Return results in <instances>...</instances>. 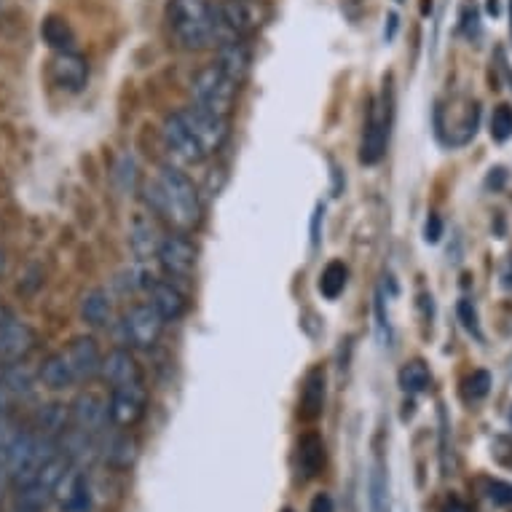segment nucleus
I'll return each mask as SVG.
<instances>
[{
  "instance_id": "obj_7",
  "label": "nucleus",
  "mask_w": 512,
  "mask_h": 512,
  "mask_svg": "<svg viewBox=\"0 0 512 512\" xmlns=\"http://www.w3.org/2000/svg\"><path fill=\"white\" fill-rule=\"evenodd\" d=\"M164 319L156 314L151 303H137L132 309L126 311L121 319V336H124L126 346H135V349H153L159 344L161 333H164Z\"/></svg>"
},
{
  "instance_id": "obj_24",
  "label": "nucleus",
  "mask_w": 512,
  "mask_h": 512,
  "mask_svg": "<svg viewBox=\"0 0 512 512\" xmlns=\"http://www.w3.org/2000/svg\"><path fill=\"white\" fill-rule=\"evenodd\" d=\"M38 378H41V384L51 392H65V389L76 387V378H73V370L65 362L62 352L49 354L46 360H43L41 370H38Z\"/></svg>"
},
{
  "instance_id": "obj_25",
  "label": "nucleus",
  "mask_w": 512,
  "mask_h": 512,
  "mask_svg": "<svg viewBox=\"0 0 512 512\" xmlns=\"http://www.w3.org/2000/svg\"><path fill=\"white\" fill-rule=\"evenodd\" d=\"M102 459H105V464H108L113 472L129 470V467L137 462V440L132 435L121 432V435H116L108 445H105Z\"/></svg>"
},
{
  "instance_id": "obj_44",
  "label": "nucleus",
  "mask_w": 512,
  "mask_h": 512,
  "mask_svg": "<svg viewBox=\"0 0 512 512\" xmlns=\"http://www.w3.org/2000/svg\"><path fill=\"white\" fill-rule=\"evenodd\" d=\"M400 3H403V0H400Z\"/></svg>"
},
{
  "instance_id": "obj_27",
  "label": "nucleus",
  "mask_w": 512,
  "mask_h": 512,
  "mask_svg": "<svg viewBox=\"0 0 512 512\" xmlns=\"http://www.w3.org/2000/svg\"><path fill=\"white\" fill-rule=\"evenodd\" d=\"M41 38L54 51H76V33L68 25V19L46 17L41 25Z\"/></svg>"
},
{
  "instance_id": "obj_8",
  "label": "nucleus",
  "mask_w": 512,
  "mask_h": 512,
  "mask_svg": "<svg viewBox=\"0 0 512 512\" xmlns=\"http://www.w3.org/2000/svg\"><path fill=\"white\" fill-rule=\"evenodd\" d=\"M159 263L164 274L169 279H191L196 271V258H199V252H196L194 242L185 236V231H175V234H164V242L159 247Z\"/></svg>"
},
{
  "instance_id": "obj_20",
  "label": "nucleus",
  "mask_w": 512,
  "mask_h": 512,
  "mask_svg": "<svg viewBox=\"0 0 512 512\" xmlns=\"http://www.w3.org/2000/svg\"><path fill=\"white\" fill-rule=\"evenodd\" d=\"M148 303L164 322H177L185 314V295L180 293V287L164 282V279L153 282L151 290H148Z\"/></svg>"
},
{
  "instance_id": "obj_13",
  "label": "nucleus",
  "mask_w": 512,
  "mask_h": 512,
  "mask_svg": "<svg viewBox=\"0 0 512 512\" xmlns=\"http://www.w3.org/2000/svg\"><path fill=\"white\" fill-rule=\"evenodd\" d=\"M51 496L57 499L62 512H92L94 507L89 475H86V470H78V467H70L62 475V480L54 486Z\"/></svg>"
},
{
  "instance_id": "obj_2",
  "label": "nucleus",
  "mask_w": 512,
  "mask_h": 512,
  "mask_svg": "<svg viewBox=\"0 0 512 512\" xmlns=\"http://www.w3.org/2000/svg\"><path fill=\"white\" fill-rule=\"evenodd\" d=\"M164 22L169 38L183 51L218 49L226 43L210 0H167Z\"/></svg>"
},
{
  "instance_id": "obj_42",
  "label": "nucleus",
  "mask_w": 512,
  "mask_h": 512,
  "mask_svg": "<svg viewBox=\"0 0 512 512\" xmlns=\"http://www.w3.org/2000/svg\"><path fill=\"white\" fill-rule=\"evenodd\" d=\"M510 421H512V411H510Z\"/></svg>"
},
{
  "instance_id": "obj_26",
  "label": "nucleus",
  "mask_w": 512,
  "mask_h": 512,
  "mask_svg": "<svg viewBox=\"0 0 512 512\" xmlns=\"http://www.w3.org/2000/svg\"><path fill=\"white\" fill-rule=\"evenodd\" d=\"M0 384L9 392L11 400H25V397L33 395L35 378L22 362H11V365H3V378H0Z\"/></svg>"
},
{
  "instance_id": "obj_22",
  "label": "nucleus",
  "mask_w": 512,
  "mask_h": 512,
  "mask_svg": "<svg viewBox=\"0 0 512 512\" xmlns=\"http://www.w3.org/2000/svg\"><path fill=\"white\" fill-rule=\"evenodd\" d=\"M81 319H84L86 325L94 330L108 328L110 322H113V301H110V295L102 290V287H94L89 293L81 298Z\"/></svg>"
},
{
  "instance_id": "obj_30",
  "label": "nucleus",
  "mask_w": 512,
  "mask_h": 512,
  "mask_svg": "<svg viewBox=\"0 0 512 512\" xmlns=\"http://www.w3.org/2000/svg\"><path fill=\"white\" fill-rule=\"evenodd\" d=\"M51 502V491L41 483H27V486H19L17 494V510L19 512H43Z\"/></svg>"
},
{
  "instance_id": "obj_17",
  "label": "nucleus",
  "mask_w": 512,
  "mask_h": 512,
  "mask_svg": "<svg viewBox=\"0 0 512 512\" xmlns=\"http://www.w3.org/2000/svg\"><path fill=\"white\" fill-rule=\"evenodd\" d=\"M325 397H328V373L322 365L311 368L303 376L301 395H298V416L303 421H317L325 413Z\"/></svg>"
},
{
  "instance_id": "obj_31",
  "label": "nucleus",
  "mask_w": 512,
  "mask_h": 512,
  "mask_svg": "<svg viewBox=\"0 0 512 512\" xmlns=\"http://www.w3.org/2000/svg\"><path fill=\"white\" fill-rule=\"evenodd\" d=\"M370 510L389 512L387 470H384V462H381V459H376V464H373V475H370Z\"/></svg>"
},
{
  "instance_id": "obj_35",
  "label": "nucleus",
  "mask_w": 512,
  "mask_h": 512,
  "mask_svg": "<svg viewBox=\"0 0 512 512\" xmlns=\"http://www.w3.org/2000/svg\"><path fill=\"white\" fill-rule=\"evenodd\" d=\"M459 319H462L464 330H470L472 336L480 338V325H478V311H475V303L470 301V298H462L459 301Z\"/></svg>"
},
{
  "instance_id": "obj_41",
  "label": "nucleus",
  "mask_w": 512,
  "mask_h": 512,
  "mask_svg": "<svg viewBox=\"0 0 512 512\" xmlns=\"http://www.w3.org/2000/svg\"><path fill=\"white\" fill-rule=\"evenodd\" d=\"M282 512H293V510H282Z\"/></svg>"
},
{
  "instance_id": "obj_37",
  "label": "nucleus",
  "mask_w": 512,
  "mask_h": 512,
  "mask_svg": "<svg viewBox=\"0 0 512 512\" xmlns=\"http://www.w3.org/2000/svg\"><path fill=\"white\" fill-rule=\"evenodd\" d=\"M309 512H336V504H333V496L325 494V491H319L309 504Z\"/></svg>"
},
{
  "instance_id": "obj_28",
  "label": "nucleus",
  "mask_w": 512,
  "mask_h": 512,
  "mask_svg": "<svg viewBox=\"0 0 512 512\" xmlns=\"http://www.w3.org/2000/svg\"><path fill=\"white\" fill-rule=\"evenodd\" d=\"M346 282H349V269H346L344 261H330L322 274H319V293L325 295L328 301H336L338 295L346 290Z\"/></svg>"
},
{
  "instance_id": "obj_12",
  "label": "nucleus",
  "mask_w": 512,
  "mask_h": 512,
  "mask_svg": "<svg viewBox=\"0 0 512 512\" xmlns=\"http://www.w3.org/2000/svg\"><path fill=\"white\" fill-rule=\"evenodd\" d=\"M164 242L159 220L153 212H135L129 223V250L140 263L153 261L159 255V247Z\"/></svg>"
},
{
  "instance_id": "obj_33",
  "label": "nucleus",
  "mask_w": 512,
  "mask_h": 512,
  "mask_svg": "<svg viewBox=\"0 0 512 512\" xmlns=\"http://www.w3.org/2000/svg\"><path fill=\"white\" fill-rule=\"evenodd\" d=\"M491 137L496 143H507L512 137V108L510 105H499L491 113Z\"/></svg>"
},
{
  "instance_id": "obj_38",
  "label": "nucleus",
  "mask_w": 512,
  "mask_h": 512,
  "mask_svg": "<svg viewBox=\"0 0 512 512\" xmlns=\"http://www.w3.org/2000/svg\"><path fill=\"white\" fill-rule=\"evenodd\" d=\"M443 512H467V507H464L459 499H448V502H445V507H443Z\"/></svg>"
},
{
  "instance_id": "obj_6",
  "label": "nucleus",
  "mask_w": 512,
  "mask_h": 512,
  "mask_svg": "<svg viewBox=\"0 0 512 512\" xmlns=\"http://www.w3.org/2000/svg\"><path fill=\"white\" fill-rule=\"evenodd\" d=\"M389 124H392V108H389L387 97H381V100L370 105L365 129H362L360 161L365 167H373V164H378L387 156Z\"/></svg>"
},
{
  "instance_id": "obj_5",
  "label": "nucleus",
  "mask_w": 512,
  "mask_h": 512,
  "mask_svg": "<svg viewBox=\"0 0 512 512\" xmlns=\"http://www.w3.org/2000/svg\"><path fill=\"white\" fill-rule=\"evenodd\" d=\"M177 116L188 126V132L196 137V143L202 145L204 156H212L218 153L228 140V118L218 116L207 108H199V105H188V108L177 110Z\"/></svg>"
},
{
  "instance_id": "obj_4",
  "label": "nucleus",
  "mask_w": 512,
  "mask_h": 512,
  "mask_svg": "<svg viewBox=\"0 0 512 512\" xmlns=\"http://www.w3.org/2000/svg\"><path fill=\"white\" fill-rule=\"evenodd\" d=\"M236 94H239V84H234L223 70L212 62L207 68H202L191 81V97L194 105L207 108L218 116H226L234 110Z\"/></svg>"
},
{
  "instance_id": "obj_34",
  "label": "nucleus",
  "mask_w": 512,
  "mask_h": 512,
  "mask_svg": "<svg viewBox=\"0 0 512 512\" xmlns=\"http://www.w3.org/2000/svg\"><path fill=\"white\" fill-rule=\"evenodd\" d=\"M486 496L496 507H512V483L507 480H486Z\"/></svg>"
},
{
  "instance_id": "obj_18",
  "label": "nucleus",
  "mask_w": 512,
  "mask_h": 512,
  "mask_svg": "<svg viewBox=\"0 0 512 512\" xmlns=\"http://www.w3.org/2000/svg\"><path fill=\"white\" fill-rule=\"evenodd\" d=\"M161 135H164V143H167L169 153L177 156L180 161H185V164H202V161L207 159L202 151V145L196 143V137L188 132V126L180 121L177 113L167 116Z\"/></svg>"
},
{
  "instance_id": "obj_10",
  "label": "nucleus",
  "mask_w": 512,
  "mask_h": 512,
  "mask_svg": "<svg viewBox=\"0 0 512 512\" xmlns=\"http://www.w3.org/2000/svg\"><path fill=\"white\" fill-rule=\"evenodd\" d=\"M110 424L108 400L97 392H81L70 403V427L81 429L86 435H102Z\"/></svg>"
},
{
  "instance_id": "obj_3",
  "label": "nucleus",
  "mask_w": 512,
  "mask_h": 512,
  "mask_svg": "<svg viewBox=\"0 0 512 512\" xmlns=\"http://www.w3.org/2000/svg\"><path fill=\"white\" fill-rule=\"evenodd\" d=\"M215 17L226 41H242L269 22L266 0H215Z\"/></svg>"
},
{
  "instance_id": "obj_43",
  "label": "nucleus",
  "mask_w": 512,
  "mask_h": 512,
  "mask_svg": "<svg viewBox=\"0 0 512 512\" xmlns=\"http://www.w3.org/2000/svg\"><path fill=\"white\" fill-rule=\"evenodd\" d=\"M510 14H512V6H510Z\"/></svg>"
},
{
  "instance_id": "obj_19",
  "label": "nucleus",
  "mask_w": 512,
  "mask_h": 512,
  "mask_svg": "<svg viewBox=\"0 0 512 512\" xmlns=\"http://www.w3.org/2000/svg\"><path fill=\"white\" fill-rule=\"evenodd\" d=\"M100 378L110 389H116L124 387V384H132V381H143V373H140V365H137L135 357L126 349H113L108 357H102Z\"/></svg>"
},
{
  "instance_id": "obj_23",
  "label": "nucleus",
  "mask_w": 512,
  "mask_h": 512,
  "mask_svg": "<svg viewBox=\"0 0 512 512\" xmlns=\"http://www.w3.org/2000/svg\"><path fill=\"white\" fill-rule=\"evenodd\" d=\"M70 429V405L62 403H49L41 405L38 413H35V432L43 437H51V440H57L65 435Z\"/></svg>"
},
{
  "instance_id": "obj_40",
  "label": "nucleus",
  "mask_w": 512,
  "mask_h": 512,
  "mask_svg": "<svg viewBox=\"0 0 512 512\" xmlns=\"http://www.w3.org/2000/svg\"><path fill=\"white\" fill-rule=\"evenodd\" d=\"M3 478H6V480H9V475H6V472H3V470H0V488H3ZM0 496H3V494H0Z\"/></svg>"
},
{
  "instance_id": "obj_9",
  "label": "nucleus",
  "mask_w": 512,
  "mask_h": 512,
  "mask_svg": "<svg viewBox=\"0 0 512 512\" xmlns=\"http://www.w3.org/2000/svg\"><path fill=\"white\" fill-rule=\"evenodd\" d=\"M145 408H148V389H145L143 381H132L124 387L110 389V424L121 429L135 427L137 421L145 416Z\"/></svg>"
},
{
  "instance_id": "obj_39",
  "label": "nucleus",
  "mask_w": 512,
  "mask_h": 512,
  "mask_svg": "<svg viewBox=\"0 0 512 512\" xmlns=\"http://www.w3.org/2000/svg\"><path fill=\"white\" fill-rule=\"evenodd\" d=\"M6 274V252L0 250V277Z\"/></svg>"
},
{
  "instance_id": "obj_14",
  "label": "nucleus",
  "mask_w": 512,
  "mask_h": 512,
  "mask_svg": "<svg viewBox=\"0 0 512 512\" xmlns=\"http://www.w3.org/2000/svg\"><path fill=\"white\" fill-rule=\"evenodd\" d=\"M49 81L62 92H81L89 81V65L76 51H54L49 59Z\"/></svg>"
},
{
  "instance_id": "obj_29",
  "label": "nucleus",
  "mask_w": 512,
  "mask_h": 512,
  "mask_svg": "<svg viewBox=\"0 0 512 512\" xmlns=\"http://www.w3.org/2000/svg\"><path fill=\"white\" fill-rule=\"evenodd\" d=\"M429 384H432V373H429L427 362H405L403 370H400V387H403V392H408V395H421V392H427Z\"/></svg>"
},
{
  "instance_id": "obj_32",
  "label": "nucleus",
  "mask_w": 512,
  "mask_h": 512,
  "mask_svg": "<svg viewBox=\"0 0 512 512\" xmlns=\"http://www.w3.org/2000/svg\"><path fill=\"white\" fill-rule=\"evenodd\" d=\"M488 392H491V373L488 370H472L467 381H464V397L478 403V400L488 397Z\"/></svg>"
},
{
  "instance_id": "obj_21",
  "label": "nucleus",
  "mask_w": 512,
  "mask_h": 512,
  "mask_svg": "<svg viewBox=\"0 0 512 512\" xmlns=\"http://www.w3.org/2000/svg\"><path fill=\"white\" fill-rule=\"evenodd\" d=\"M215 65H218L223 73H226L234 84L242 86L247 73H250L252 54L250 49L244 46V41H226L223 46H218V57H215Z\"/></svg>"
},
{
  "instance_id": "obj_11",
  "label": "nucleus",
  "mask_w": 512,
  "mask_h": 512,
  "mask_svg": "<svg viewBox=\"0 0 512 512\" xmlns=\"http://www.w3.org/2000/svg\"><path fill=\"white\" fill-rule=\"evenodd\" d=\"M325 464H328V448H325V440L319 432L309 429L298 437L293 454V470L295 478L301 483H309V480L319 478L325 472Z\"/></svg>"
},
{
  "instance_id": "obj_1",
  "label": "nucleus",
  "mask_w": 512,
  "mask_h": 512,
  "mask_svg": "<svg viewBox=\"0 0 512 512\" xmlns=\"http://www.w3.org/2000/svg\"><path fill=\"white\" fill-rule=\"evenodd\" d=\"M145 202L151 207L153 215H159L177 231H191L199 226L202 220V202H199V191L188 177L177 167H161L159 177L148 183L145 188Z\"/></svg>"
},
{
  "instance_id": "obj_36",
  "label": "nucleus",
  "mask_w": 512,
  "mask_h": 512,
  "mask_svg": "<svg viewBox=\"0 0 512 512\" xmlns=\"http://www.w3.org/2000/svg\"><path fill=\"white\" fill-rule=\"evenodd\" d=\"M440 236H443V220L437 218V215H429L427 226H424V239L427 242H440Z\"/></svg>"
},
{
  "instance_id": "obj_15",
  "label": "nucleus",
  "mask_w": 512,
  "mask_h": 512,
  "mask_svg": "<svg viewBox=\"0 0 512 512\" xmlns=\"http://www.w3.org/2000/svg\"><path fill=\"white\" fill-rule=\"evenodd\" d=\"M65 362L73 370V378H76V384H84V381H92V378L100 376L102 368V354L100 346L94 341L92 336H78L73 338L65 349H59Z\"/></svg>"
},
{
  "instance_id": "obj_16",
  "label": "nucleus",
  "mask_w": 512,
  "mask_h": 512,
  "mask_svg": "<svg viewBox=\"0 0 512 512\" xmlns=\"http://www.w3.org/2000/svg\"><path fill=\"white\" fill-rule=\"evenodd\" d=\"M38 344L35 330L17 317L0 325V365H11V362H22L27 354L33 352Z\"/></svg>"
}]
</instances>
